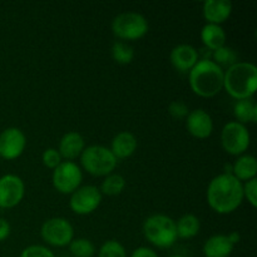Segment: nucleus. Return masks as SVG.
Segmentation results:
<instances>
[{
  "instance_id": "nucleus-19",
  "label": "nucleus",
  "mask_w": 257,
  "mask_h": 257,
  "mask_svg": "<svg viewBox=\"0 0 257 257\" xmlns=\"http://www.w3.org/2000/svg\"><path fill=\"white\" fill-rule=\"evenodd\" d=\"M201 40L206 49L215 52L226 44V33L221 25L206 24L201 30Z\"/></svg>"
},
{
  "instance_id": "nucleus-32",
  "label": "nucleus",
  "mask_w": 257,
  "mask_h": 257,
  "mask_svg": "<svg viewBox=\"0 0 257 257\" xmlns=\"http://www.w3.org/2000/svg\"><path fill=\"white\" fill-rule=\"evenodd\" d=\"M131 257H158V255L156 251L152 250V248L142 246V247L136 248L132 252V255H131Z\"/></svg>"
},
{
  "instance_id": "nucleus-9",
  "label": "nucleus",
  "mask_w": 257,
  "mask_h": 257,
  "mask_svg": "<svg viewBox=\"0 0 257 257\" xmlns=\"http://www.w3.org/2000/svg\"><path fill=\"white\" fill-rule=\"evenodd\" d=\"M40 236L50 246L64 247L69 246L74 238L73 226L67 218L53 217L45 221L40 228Z\"/></svg>"
},
{
  "instance_id": "nucleus-10",
  "label": "nucleus",
  "mask_w": 257,
  "mask_h": 257,
  "mask_svg": "<svg viewBox=\"0 0 257 257\" xmlns=\"http://www.w3.org/2000/svg\"><path fill=\"white\" fill-rule=\"evenodd\" d=\"M102 202V193L95 186H83L72 193L69 207L74 213L80 216L90 215L99 207Z\"/></svg>"
},
{
  "instance_id": "nucleus-23",
  "label": "nucleus",
  "mask_w": 257,
  "mask_h": 257,
  "mask_svg": "<svg viewBox=\"0 0 257 257\" xmlns=\"http://www.w3.org/2000/svg\"><path fill=\"white\" fill-rule=\"evenodd\" d=\"M125 188V180L123 176L118 173H110L105 176L100 186V193H104L107 196H118L123 192Z\"/></svg>"
},
{
  "instance_id": "nucleus-12",
  "label": "nucleus",
  "mask_w": 257,
  "mask_h": 257,
  "mask_svg": "<svg viewBox=\"0 0 257 257\" xmlns=\"http://www.w3.org/2000/svg\"><path fill=\"white\" fill-rule=\"evenodd\" d=\"M25 185L17 175H5L0 177V207L13 208L24 198Z\"/></svg>"
},
{
  "instance_id": "nucleus-25",
  "label": "nucleus",
  "mask_w": 257,
  "mask_h": 257,
  "mask_svg": "<svg viewBox=\"0 0 257 257\" xmlns=\"http://www.w3.org/2000/svg\"><path fill=\"white\" fill-rule=\"evenodd\" d=\"M69 251L74 257H93L95 247L88 238H73L69 243Z\"/></svg>"
},
{
  "instance_id": "nucleus-28",
  "label": "nucleus",
  "mask_w": 257,
  "mask_h": 257,
  "mask_svg": "<svg viewBox=\"0 0 257 257\" xmlns=\"http://www.w3.org/2000/svg\"><path fill=\"white\" fill-rule=\"evenodd\" d=\"M42 161L45 167L50 168V170H54V168H57L63 162V158L60 156V153L58 152V150H55V148H47L43 152Z\"/></svg>"
},
{
  "instance_id": "nucleus-21",
  "label": "nucleus",
  "mask_w": 257,
  "mask_h": 257,
  "mask_svg": "<svg viewBox=\"0 0 257 257\" xmlns=\"http://www.w3.org/2000/svg\"><path fill=\"white\" fill-rule=\"evenodd\" d=\"M233 115L241 124L256 123L257 120V104L252 98L237 100L233 107Z\"/></svg>"
},
{
  "instance_id": "nucleus-27",
  "label": "nucleus",
  "mask_w": 257,
  "mask_h": 257,
  "mask_svg": "<svg viewBox=\"0 0 257 257\" xmlns=\"http://www.w3.org/2000/svg\"><path fill=\"white\" fill-rule=\"evenodd\" d=\"M98 257H127V252L119 241L108 240L100 246Z\"/></svg>"
},
{
  "instance_id": "nucleus-2",
  "label": "nucleus",
  "mask_w": 257,
  "mask_h": 257,
  "mask_svg": "<svg viewBox=\"0 0 257 257\" xmlns=\"http://www.w3.org/2000/svg\"><path fill=\"white\" fill-rule=\"evenodd\" d=\"M225 70L211 59H200L188 73L190 87L195 94L212 98L223 89Z\"/></svg>"
},
{
  "instance_id": "nucleus-4",
  "label": "nucleus",
  "mask_w": 257,
  "mask_h": 257,
  "mask_svg": "<svg viewBox=\"0 0 257 257\" xmlns=\"http://www.w3.org/2000/svg\"><path fill=\"white\" fill-rule=\"evenodd\" d=\"M143 233L147 241L160 248H168L177 241L176 221L170 216L157 213L146 218Z\"/></svg>"
},
{
  "instance_id": "nucleus-34",
  "label": "nucleus",
  "mask_w": 257,
  "mask_h": 257,
  "mask_svg": "<svg viewBox=\"0 0 257 257\" xmlns=\"http://www.w3.org/2000/svg\"><path fill=\"white\" fill-rule=\"evenodd\" d=\"M227 237H228V240H230V242L232 243L233 246H235V245H237V243L240 242V240H241V236H240V233H238V232H236V231H233V232L228 233V235H227Z\"/></svg>"
},
{
  "instance_id": "nucleus-22",
  "label": "nucleus",
  "mask_w": 257,
  "mask_h": 257,
  "mask_svg": "<svg viewBox=\"0 0 257 257\" xmlns=\"http://www.w3.org/2000/svg\"><path fill=\"white\" fill-rule=\"evenodd\" d=\"M201 222L197 216L192 213L183 215L180 220L176 222V231L177 237L180 238H192L200 232Z\"/></svg>"
},
{
  "instance_id": "nucleus-16",
  "label": "nucleus",
  "mask_w": 257,
  "mask_h": 257,
  "mask_svg": "<svg viewBox=\"0 0 257 257\" xmlns=\"http://www.w3.org/2000/svg\"><path fill=\"white\" fill-rule=\"evenodd\" d=\"M85 148L84 138L78 132H68L62 137L59 142V148L58 152L60 153L62 158L67 161L75 160L80 157Z\"/></svg>"
},
{
  "instance_id": "nucleus-5",
  "label": "nucleus",
  "mask_w": 257,
  "mask_h": 257,
  "mask_svg": "<svg viewBox=\"0 0 257 257\" xmlns=\"http://www.w3.org/2000/svg\"><path fill=\"white\" fill-rule=\"evenodd\" d=\"M80 163L89 175L103 177L108 176L117 167V158L109 148L94 145L84 148L80 155Z\"/></svg>"
},
{
  "instance_id": "nucleus-30",
  "label": "nucleus",
  "mask_w": 257,
  "mask_h": 257,
  "mask_svg": "<svg viewBox=\"0 0 257 257\" xmlns=\"http://www.w3.org/2000/svg\"><path fill=\"white\" fill-rule=\"evenodd\" d=\"M168 113L172 115L175 119H185L190 113L188 105L181 100H173L168 105Z\"/></svg>"
},
{
  "instance_id": "nucleus-6",
  "label": "nucleus",
  "mask_w": 257,
  "mask_h": 257,
  "mask_svg": "<svg viewBox=\"0 0 257 257\" xmlns=\"http://www.w3.org/2000/svg\"><path fill=\"white\" fill-rule=\"evenodd\" d=\"M148 28V20L136 12L122 13L112 22L113 34L122 40L141 39L147 34Z\"/></svg>"
},
{
  "instance_id": "nucleus-29",
  "label": "nucleus",
  "mask_w": 257,
  "mask_h": 257,
  "mask_svg": "<svg viewBox=\"0 0 257 257\" xmlns=\"http://www.w3.org/2000/svg\"><path fill=\"white\" fill-rule=\"evenodd\" d=\"M19 257H55V255L45 246L32 245L25 247Z\"/></svg>"
},
{
  "instance_id": "nucleus-24",
  "label": "nucleus",
  "mask_w": 257,
  "mask_h": 257,
  "mask_svg": "<svg viewBox=\"0 0 257 257\" xmlns=\"http://www.w3.org/2000/svg\"><path fill=\"white\" fill-rule=\"evenodd\" d=\"M112 57L118 64H130L135 58V50L128 43L118 40L112 45Z\"/></svg>"
},
{
  "instance_id": "nucleus-3",
  "label": "nucleus",
  "mask_w": 257,
  "mask_h": 257,
  "mask_svg": "<svg viewBox=\"0 0 257 257\" xmlns=\"http://www.w3.org/2000/svg\"><path fill=\"white\" fill-rule=\"evenodd\" d=\"M223 89L235 99L252 98L257 89V68L248 62H237L225 70Z\"/></svg>"
},
{
  "instance_id": "nucleus-26",
  "label": "nucleus",
  "mask_w": 257,
  "mask_h": 257,
  "mask_svg": "<svg viewBox=\"0 0 257 257\" xmlns=\"http://www.w3.org/2000/svg\"><path fill=\"white\" fill-rule=\"evenodd\" d=\"M212 62H215L218 67H227L230 68L231 65L237 63V55H236L235 50L230 47H222L220 49L212 52Z\"/></svg>"
},
{
  "instance_id": "nucleus-14",
  "label": "nucleus",
  "mask_w": 257,
  "mask_h": 257,
  "mask_svg": "<svg viewBox=\"0 0 257 257\" xmlns=\"http://www.w3.org/2000/svg\"><path fill=\"white\" fill-rule=\"evenodd\" d=\"M170 59L176 70L181 73H190L200 60V54L192 45L180 44L171 50Z\"/></svg>"
},
{
  "instance_id": "nucleus-33",
  "label": "nucleus",
  "mask_w": 257,
  "mask_h": 257,
  "mask_svg": "<svg viewBox=\"0 0 257 257\" xmlns=\"http://www.w3.org/2000/svg\"><path fill=\"white\" fill-rule=\"evenodd\" d=\"M10 235V225L5 218L0 217V242L7 240Z\"/></svg>"
},
{
  "instance_id": "nucleus-17",
  "label": "nucleus",
  "mask_w": 257,
  "mask_h": 257,
  "mask_svg": "<svg viewBox=\"0 0 257 257\" xmlns=\"http://www.w3.org/2000/svg\"><path fill=\"white\" fill-rule=\"evenodd\" d=\"M137 146L138 143L136 136L128 131H123L114 136L109 150L112 151L117 160H123V158L131 157L137 150Z\"/></svg>"
},
{
  "instance_id": "nucleus-8",
  "label": "nucleus",
  "mask_w": 257,
  "mask_h": 257,
  "mask_svg": "<svg viewBox=\"0 0 257 257\" xmlns=\"http://www.w3.org/2000/svg\"><path fill=\"white\" fill-rule=\"evenodd\" d=\"M82 181V170L72 161H63L57 168L53 170L52 183L55 190L63 195H72L80 187Z\"/></svg>"
},
{
  "instance_id": "nucleus-15",
  "label": "nucleus",
  "mask_w": 257,
  "mask_h": 257,
  "mask_svg": "<svg viewBox=\"0 0 257 257\" xmlns=\"http://www.w3.org/2000/svg\"><path fill=\"white\" fill-rule=\"evenodd\" d=\"M202 13L208 24L221 25L230 18L232 3L230 0H207L203 3Z\"/></svg>"
},
{
  "instance_id": "nucleus-13",
  "label": "nucleus",
  "mask_w": 257,
  "mask_h": 257,
  "mask_svg": "<svg viewBox=\"0 0 257 257\" xmlns=\"http://www.w3.org/2000/svg\"><path fill=\"white\" fill-rule=\"evenodd\" d=\"M186 128L188 133L198 140H205L212 135L213 120L205 109L191 110L186 117Z\"/></svg>"
},
{
  "instance_id": "nucleus-18",
  "label": "nucleus",
  "mask_w": 257,
  "mask_h": 257,
  "mask_svg": "<svg viewBox=\"0 0 257 257\" xmlns=\"http://www.w3.org/2000/svg\"><path fill=\"white\" fill-rule=\"evenodd\" d=\"M233 248L227 235H213L206 241L202 251L205 257H230Z\"/></svg>"
},
{
  "instance_id": "nucleus-20",
  "label": "nucleus",
  "mask_w": 257,
  "mask_h": 257,
  "mask_svg": "<svg viewBox=\"0 0 257 257\" xmlns=\"http://www.w3.org/2000/svg\"><path fill=\"white\" fill-rule=\"evenodd\" d=\"M257 175V161L253 156L242 155L238 156L237 160L232 165V176L237 178L240 182L256 178Z\"/></svg>"
},
{
  "instance_id": "nucleus-31",
  "label": "nucleus",
  "mask_w": 257,
  "mask_h": 257,
  "mask_svg": "<svg viewBox=\"0 0 257 257\" xmlns=\"http://www.w3.org/2000/svg\"><path fill=\"white\" fill-rule=\"evenodd\" d=\"M243 187V198L247 200V202L250 203L252 207L257 206V180L252 178V180L245 182Z\"/></svg>"
},
{
  "instance_id": "nucleus-11",
  "label": "nucleus",
  "mask_w": 257,
  "mask_h": 257,
  "mask_svg": "<svg viewBox=\"0 0 257 257\" xmlns=\"http://www.w3.org/2000/svg\"><path fill=\"white\" fill-rule=\"evenodd\" d=\"M27 146V137L22 130L10 127L0 133V157L13 161L23 155Z\"/></svg>"
},
{
  "instance_id": "nucleus-35",
  "label": "nucleus",
  "mask_w": 257,
  "mask_h": 257,
  "mask_svg": "<svg viewBox=\"0 0 257 257\" xmlns=\"http://www.w3.org/2000/svg\"><path fill=\"white\" fill-rule=\"evenodd\" d=\"M171 257H185V256H182V255H173V256H171Z\"/></svg>"
},
{
  "instance_id": "nucleus-7",
  "label": "nucleus",
  "mask_w": 257,
  "mask_h": 257,
  "mask_svg": "<svg viewBox=\"0 0 257 257\" xmlns=\"http://www.w3.org/2000/svg\"><path fill=\"white\" fill-rule=\"evenodd\" d=\"M251 137L245 124L236 122H228L223 125L221 132V145L231 156H242L250 147Z\"/></svg>"
},
{
  "instance_id": "nucleus-1",
  "label": "nucleus",
  "mask_w": 257,
  "mask_h": 257,
  "mask_svg": "<svg viewBox=\"0 0 257 257\" xmlns=\"http://www.w3.org/2000/svg\"><path fill=\"white\" fill-rule=\"evenodd\" d=\"M243 183L231 173H221L211 180L207 187L208 206L220 215L237 210L243 201Z\"/></svg>"
}]
</instances>
